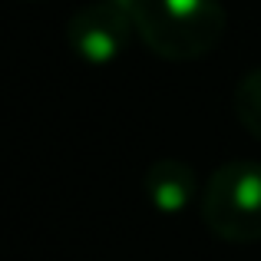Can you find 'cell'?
Here are the masks:
<instances>
[{
    "label": "cell",
    "mask_w": 261,
    "mask_h": 261,
    "mask_svg": "<svg viewBox=\"0 0 261 261\" xmlns=\"http://www.w3.org/2000/svg\"><path fill=\"white\" fill-rule=\"evenodd\" d=\"M136 33L162 60H198L225 33L222 0H133Z\"/></svg>",
    "instance_id": "6da1fadb"
},
{
    "label": "cell",
    "mask_w": 261,
    "mask_h": 261,
    "mask_svg": "<svg viewBox=\"0 0 261 261\" xmlns=\"http://www.w3.org/2000/svg\"><path fill=\"white\" fill-rule=\"evenodd\" d=\"M202 222L222 242H261V162L238 159L215 169L202 195Z\"/></svg>",
    "instance_id": "7a4b0ae2"
},
{
    "label": "cell",
    "mask_w": 261,
    "mask_h": 261,
    "mask_svg": "<svg viewBox=\"0 0 261 261\" xmlns=\"http://www.w3.org/2000/svg\"><path fill=\"white\" fill-rule=\"evenodd\" d=\"M136 30L133 0H96L70 20V46L86 63H113Z\"/></svg>",
    "instance_id": "3957f363"
},
{
    "label": "cell",
    "mask_w": 261,
    "mask_h": 261,
    "mask_svg": "<svg viewBox=\"0 0 261 261\" xmlns=\"http://www.w3.org/2000/svg\"><path fill=\"white\" fill-rule=\"evenodd\" d=\"M146 192H149V202L159 212L185 208L192 202V192H195L192 169L178 159H159L146 175Z\"/></svg>",
    "instance_id": "277c9868"
},
{
    "label": "cell",
    "mask_w": 261,
    "mask_h": 261,
    "mask_svg": "<svg viewBox=\"0 0 261 261\" xmlns=\"http://www.w3.org/2000/svg\"><path fill=\"white\" fill-rule=\"evenodd\" d=\"M235 113L242 126L255 139H261V70L245 73V80L235 89Z\"/></svg>",
    "instance_id": "5b68a950"
}]
</instances>
